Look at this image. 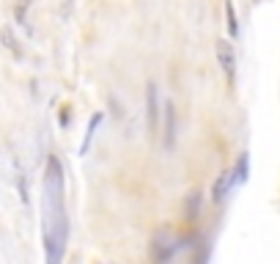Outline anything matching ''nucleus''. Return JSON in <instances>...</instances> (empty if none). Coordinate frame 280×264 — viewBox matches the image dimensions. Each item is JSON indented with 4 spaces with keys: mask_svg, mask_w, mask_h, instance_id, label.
I'll use <instances>...</instances> for the list:
<instances>
[{
    "mask_svg": "<svg viewBox=\"0 0 280 264\" xmlns=\"http://www.w3.org/2000/svg\"><path fill=\"white\" fill-rule=\"evenodd\" d=\"M42 237L49 264H58L69 239V220L63 207V171L58 157H49L44 168V195H42Z\"/></svg>",
    "mask_w": 280,
    "mask_h": 264,
    "instance_id": "1",
    "label": "nucleus"
},
{
    "mask_svg": "<svg viewBox=\"0 0 280 264\" xmlns=\"http://www.w3.org/2000/svg\"><path fill=\"white\" fill-rule=\"evenodd\" d=\"M160 88L154 83L146 85V127L148 135H157L160 132Z\"/></svg>",
    "mask_w": 280,
    "mask_h": 264,
    "instance_id": "2",
    "label": "nucleus"
},
{
    "mask_svg": "<svg viewBox=\"0 0 280 264\" xmlns=\"http://www.w3.org/2000/svg\"><path fill=\"white\" fill-rule=\"evenodd\" d=\"M217 63H220V69L225 72V77L233 80V75H236V53H233V44L228 39H220L217 42Z\"/></svg>",
    "mask_w": 280,
    "mask_h": 264,
    "instance_id": "3",
    "label": "nucleus"
},
{
    "mask_svg": "<svg viewBox=\"0 0 280 264\" xmlns=\"http://www.w3.org/2000/svg\"><path fill=\"white\" fill-rule=\"evenodd\" d=\"M231 187H233V171H223V174H220V179L214 182V187H211V201L220 207V204L228 198Z\"/></svg>",
    "mask_w": 280,
    "mask_h": 264,
    "instance_id": "4",
    "label": "nucleus"
},
{
    "mask_svg": "<svg viewBox=\"0 0 280 264\" xmlns=\"http://www.w3.org/2000/svg\"><path fill=\"white\" fill-rule=\"evenodd\" d=\"M162 113H165V149H173V143H176V107H173V102H165Z\"/></svg>",
    "mask_w": 280,
    "mask_h": 264,
    "instance_id": "5",
    "label": "nucleus"
},
{
    "mask_svg": "<svg viewBox=\"0 0 280 264\" xmlns=\"http://www.w3.org/2000/svg\"><path fill=\"white\" fill-rule=\"evenodd\" d=\"M102 124V113H93L91 118V127H88V132H85L83 143H80V154H88V149H91V140H93V132H96V127Z\"/></svg>",
    "mask_w": 280,
    "mask_h": 264,
    "instance_id": "6",
    "label": "nucleus"
},
{
    "mask_svg": "<svg viewBox=\"0 0 280 264\" xmlns=\"http://www.w3.org/2000/svg\"><path fill=\"white\" fill-rule=\"evenodd\" d=\"M225 25H228V33L236 39V36H239V22H236V11H233L231 0H225Z\"/></svg>",
    "mask_w": 280,
    "mask_h": 264,
    "instance_id": "7",
    "label": "nucleus"
},
{
    "mask_svg": "<svg viewBox=\"0 0 280 264\" xmlns=\"http://www.w3.org/2000/svg\"><path fill=\"white\" fill-rule=\"evenodd\" d=\"M201 190H195V193H189V198H187V220H195L198 217V212H201Z\"/></svg>",
    "mask_w": 280,
    "mask_h": 264,
    "instance_id": "8",
    "label": "nucleus"
},
{
    "mask_svg": "<svg viewBox=\"0 0 280 264\" xmlns=\"http://www.w3.org/2000/svg\"><path fill=\"white\" fill-rule=\"evenodd\" d=\"M247 182V154H242L236 160V168H233V185H245Z\"/></svg>",
    "mask_w": 280,
    "mask_h": 264,
    "instance_id": "9",
    "label": "nucleus"
},
{
    "mask_svg": "<svg viewBox=\"0 0 280 264\" xmlns=\"http://www.w3.org/2000/svg\"><path fill=\"white\" fill-rule=\"evenodd\" d=\"M0 39H3V42H6V47L11 50V53H14V55H22L20 44H17V39H14V36H11V30H8V28H3V30H0Z\"/></svg>",
    "mask_w": 280,
    "mask_h": 264,
    "instance_id": "10",
    "label": "nucleus"
},
{
    "mask_svg": "<svg viewBox=\"0 0 280 264\" xmlns=\"http://www.w3.org/2000/svg\"><path fill=\"white\" fill-rule=\"evenodd\" d=\"M28 6H30V0H22L20 6H17V11H14V17H17V22H20V25H25V22H28Z\"/></svg>",
    "mask_w": 280,
    "mask_h": 264,
    "instance_id": "11",
    "label": "nucleus"
},
{
    "mask_svg": "<svg viewBox=\"0 0 280 264\" xmlns=\"http://www.w3.org/2000/svg\"><path fill=\"white\" fill-rule=\"evenodd\" d=\"M69 124V107H63V113H61V127H66Z\"/></svg>",
    "mask_w": 280,
    "mask_h": 264,
    "instance_id": "12",
    "label": "nucleus"
}]
</instances>
